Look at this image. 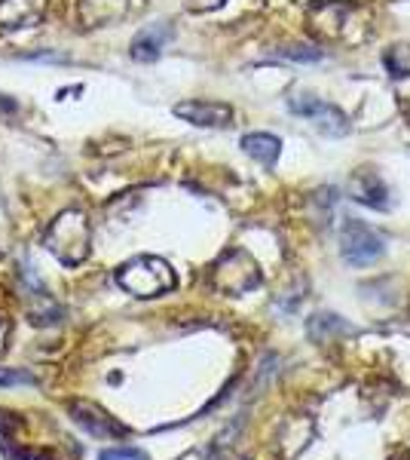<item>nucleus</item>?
<instances>
[{"mask_svg": "<svg viewBox=\"0 0 410 460\" xmlns=\"http://www.w3.org/2000/svg\"><path fill=\"white\" fill-rule=\"evenodd\" d=\"M43 246L52 258H58L65 267L83 264L92 252V227L83 209H65L49 221L43 234Z\"/></svg>", "mask_w": 410, "mask_h": 460, "instance_id": "1", "label": "nucleus"}, {"mask_svg": "<svg viewBox=\"0 0 410 460\" xmlns=\"http://www.w3.org/2000/svg\"><path fill=\"white\" fill-rule=\"evenodd\" d=\"M175 283L178 277L171 264L156 255H138L117 270V286L129 292L132 298H160V295L171 292Z\"/></svg>", "mask_w": 410, "mask_h": 460, "instance_id": "2", "label": "nucleus"}, {"mask_svg": "<svg viewBox=\"0 0 410 460\" xmlns=\"http://www.w3.org/2000/svg\"><path fill=\"white\" fill-rule=\"evenodd\" d=\"M212 286L221 295H245L260 286V270L255 258L242 249H233L212 267Z\"/></svg>", "mask_w": 410, "mask_h": 460, "instance_id": "3", "label": "nucleus"}, {"mask_svg": "<svg viewBox=\"0 0 410 460\" xmlns=\"http://www.w3.org/2000/svg\"><path fill=\"white\" fill-rule=\"evenodd\" d=\"M340 252L349 264H374L377 258H383L386 252V240L383 234H377L374 227H368L364 221L349 218L346 225L340 227Z\"/></svg>", "mask_w": 410, "mask_h": 460, "instance_id": "4", "label": "nucleus"}, {"mask_svg": "<svg viewBox=\"0 0 410 460\" xmlns=\"http://www.w3.org/2000/svg\"><path fill=\"white\" fill-rule=\"evenodd\" d=\"M288 108L294 111V114L307 117V120H312L318 126L322 132H327V136H346L349 132V120L343 111H337L334 105H327V102L316 99V95L310 93H297L288 99Z\"/></svg>", "mask_w": 410, "mask_h": 460, "instance_id": "5", "label": "nucleus"}, {"mask_svg": "<svg viewBox=\"0 0 410 460\" xmlns=\"http://www.w3.org/2000/svg\"><path fill=\"white\" fill-rule=\"evenodd\" d=\"M68 408H71L74 424L83 427L89 436H95V439H123V436L129 433V427H123L120 420L110 418V414L104 411L101 405H95V402H86V399H74Z\"/></svg>", "mask_w": 410, "mask_h": 460, "instance_id": "6", "label": "nucleus"}, {"mask_svg": "<svg viewBox=\"0 0 410 460\" xmlns=\"http://www.w3.org/2000/svg\"><path fill=\"white\" fill-rule=\"evenodd\" d=\"M353 6L349 4H337V0H327V4H316L310 10V25L312 31L318 37H325V40H343L346 34V28L353 25Z\"/></svg>", "mask_w": 410, "mask_h": 460, "instance_id": "7", "label": "nucleus"}, {"mask_svg": "<svg viewBox=\"0 0 410 460\" xmlns=\"http://www.w3.org/2000/svg\"><path fill=\"white\" fill-rule=\"evenodd\" d=\"M171 114L193 123V126H208V129L230 126V120H233V108L223 105V102H196V99L178 102V105L171 108Z\"/></svg>", "mask_w": 410, "mask_h": 460, "instance_id": "8", "label": "nucleus"}, {"mask_svg": "<svg viewBox=\"0 0 410 460\" xmlns=\"http://www.w3.org/2000/svg\"><path fill=\"white\" fill-rule=\"evenodd\" d=\"M126 16H129V0H80L77 4V22L86 31L114 25Z\"/></svg>", "mask_w": 410, "mask_h": 460, "instance_id": "9", "label": "nucleus"}, {"mask_svg": "<svg viewBox=\"0 0 410 460\" xmlns=\"http://www.w3.org/2000/svg\"><path fill=\"white\" fill-rule=\"evenodd\" d=\"M47 13V0H0V28L22 31V28L40 25Z\"/></svg>", "mask_w": 410, "mask_h": 460, "instance_id": "10", "label": "nucleus"}, {"mask_svg": "<svg viewBox=\"0 0 410 460\" xmlns=\"http://www.w3.org/2000/svg\"><path fill=\"white\" fill-rule=\"evenodd\" d=\"M169 37H171V28L166 25V22L147 25L144 31H138L135 37H132L129 53H132L135 62H156V58L162 56V49H166Z\"/></svg>", "mask_w": 410, "mask_h": 460, "instance_id": "11", "label": "nucleus"}, {"mask_svg": "<svg viewBox=\"0 0 410 460\" xmlns=\"http://www.w3.org/2000/svg\"><path fill=\"white\" fill-rule=\"evenodd\" d=\"M353 197L359 203L371 206V209H386L389 206V194H386V184L379 181L374 172H355L353 178Z\"/></svg>", "mask_w": 410, "mask_h": 460, "instance_id": "12", "label": "nucleus"}, {"mask_svg": "<svg viewBox=\"0 0 410 460\" xmlns=\"http://www.w3.org/2000/svg\"><path fill=\"white\" fill-rule=\"evenodd\" d=\"M242 147L249 157L260 160L264 166H273L282 154V142L275 136H270V132H251V136L242 138Z\"/></svg>", "mask_w": 410, "mask_h": 460, "instance_id": "13", "label": "nucleus"}, {"mask_svg": "<svg viewBox=\"0 0 410 460\" xmlns=\"http://www.w3.org/2000/svg\"><path fill=\"white\" fill-rule=\"evenodd\" d=\"M28 316H31L34 325H49L62 319V307L52 301L49 292H43V288L34 283V295L28 298Z\"/></svg>", "mask_w": 410, "mask_h": 460, "instance_id": "14", "label": "nucleus"}, {"mask_svg": "<svg viewBox=\"0 0 410 460\" xmlns=\"http://www.w3.org/2000/svg\"><path fill=\"white\" fill-rule=\"evenodd\" d=\"M386 68L392 71V77H410V47H395L386 56Z\"/></svg>", "mask_w": 410, "mask_h": 460, "instance_id": "15", "label": "nucleus"}, {"mask_svg": "<svg viewBox=\"0 0 410 460\" xmlns=\"http://www.w3.org/2000/svg\"><path fill=\"white\" fill-rule=\"evenodd\" d=\"M34 387L37 377L25 368H0V387Z\"/></svg>", "mask_w": 410, "mask_h": 460, "instance_id": "16", "label": "nucleus"}, {"mask_svg": "<svg viewBox=\"0 0 410 460\" xmlns=\"http://www.w3.org/2000/svg\"><path fill=\"white\" fill-rule=\"evenodd\" d=\"M99 460H151L141 448H129V445H123V448H104Z\"/></svg>", "mask_w": 410, "mask_h": 460, "instance_id": "17", "label": "nucleus"}, {"mask_svg": "<svg viewBox=\"0 0 410 460\" xmlns=\"http://www.w3.org/2000/svg\"><path fill=\"white\" fill-rule=\"evenodd\" d=\"M282 56L297 58V62H318V58H322V49H310V47H291V49H282Z\"/></svg>", "mask_w": 410, "mask_h": 460, "instance_id": "18", "label": "nucleus"}, {"mask_svg": "<svg viewBox=\"0 0 410 460\" xmlns=\"http://www.w3.org/2000/svg\"><path fill=\"white\" fill-rule=\"evenodd\" d=\"M227 0H188V10L193 13H212V10H221Z\"/></svg>", "mask_w": 410, "mask_h": 460, "instance_id": "19", "label": "nucleus"}, {"mask_svg": "<svg viewBox=\"0 0 410 460\" xmlns=\"http://www.w3.org/2000/svg\"><path fill=\"white\" fill-rule=\"evenodd\" d=\"M6 335H10V325H6V319L0 316V353H4V347H6Z\"/></svg>", "mask_w": 410, "mask_h": 460, "instance_id": "20", "label": "nucleus"}, {"mask_svg": "<svg viewBox=\"0 0 410 460\" xmlns=\"http://www.w3.org/2000/svg\"><path fill=\"white\" fill-rule=\"evenodd\" d=\"M0 111H6V114H16V102H0Z\"/></svg>", "mask_w": 410, "mask_h": 460, "instance_id": "21", "label": "nucleus"}]
</instances>
